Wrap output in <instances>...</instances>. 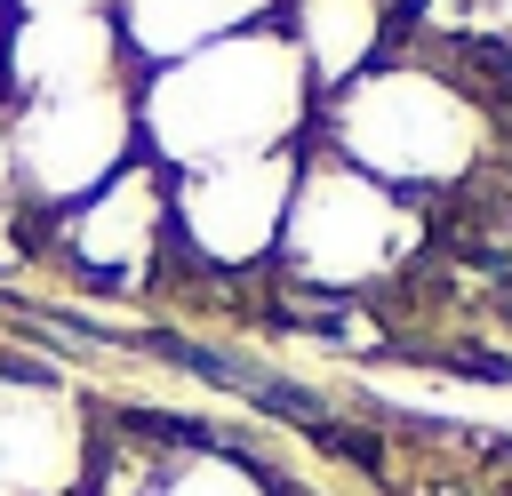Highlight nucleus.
<instances>
[{"label":"nucleus","mask_w":512,"mask_h":496,"mask_svg":"<svg viewBox=\"0 0 512 496\" xmlns=\"http://www.w3.org/2000/svg\"><path fill=\"white\" fill-rule=\"evenodd\" d=\"M312 112H320L312 72L280 24L176 56L160 72H136V136H144V160L168 176L288 152V144H304Z\"/></svg>","instance_id":"f257e3e1"},{"label":"nucleus","mask_w":512,"mask_h":496,"mask_svg":"<svg viewBox=\"0 0 512 496\" xmlns=\"http://www.w3.org/2000/svg\"><path fill=\"white\" fill-rule=\"evenodd\" d=\"M312 144H328L336 160H352L360 176L392 184V192H440L464 184L480 168L488 144V104H472L456 80H440L416 56H376L368 72H352L336 96H320L312 112Z\"/></svg>","instance_id":"f03ea898"},{"label":"nucleus","mask_w":512,"mask_h":496,"mask_svg":"<svg viewBox=\"0 0 512 496\" xmlns=\"http://www.w3.org/2000/svg\"><path fill=\"white\" fill-rule=\"evenodd\" d=\"M416 248H424V200L360 176L352 160H336L312 136L296 144V192H288V224L272 248V272L288 288L352 296V288L408 272Z\"/></svg>","instance_id":"7ed1b4c3"},{"label":"nucleus","mask_w":512,"mask_h":496,"mask_svg":"<svg viewBox=\"0 0 512 496\" xmlns=\"http://www.w3.org/2000/svg\"><path fill=\"white\" fill-rule=\"evenodd\" d=\"M8 128H16V192H24L32 216H56V208L88 200V192L112 184L128 160H144L136 80H104V88L8 104Z\"/></svg>","instance_id":"20e7f679"},{"label":"nucleus","mask_w":512,"mask_h":496,"mask_svg":"<svg viewBox=\"0 0 512 496\" xmlns=\"http://www.w3.org/2000/svg\"><path fill=\"white\" fill-rule=\"evenodd\" d=\"M288 192H296V144L288 152H256V160H216V168H184L168 176V240L176 264L200 280H240L264 272L288 224Z\"/></svg>","instance_id":"39448f33"},{"label":"nucleus","mask_w":512,"mask_h":496,"mask_svg":"<svg viewBox=\"0 0 512 496\" xmlns=\"http://www.w3.org/2000/svg\"><path fill=\"white\" fill-rule=\"evenodd\" d=\"M32 216V208H24ZM56 264H72L88 288L104 296H136L152 288L168 264H176V240H168V168L152 160H128L112 184H96L88 200L40 216Z\"/></svg>","instance_id":"423d86ee"},{"label":"nucleus","mask_w":512,"mask_h":496,"mask_svg":"<svg viewBox=\"0 0 512 496\" xmlns=\"http://www.w3.org/2000/svg\"><path fill=\"white\" fill-rule=\"evenodd\" d=\"M104 416L48 368L0 360V496H80Z\"/></svg>","instance_id":"0eeeda50"},{"label":"nucleus","mask_w":512,"mask_h":496,"mask_svg":"<svg viewBox=\"0 0 512 496\" xmlns=\"http://www.w3.org/2000/svg\"><path fill=\"white\" fill-rule=\"evenodd\" d=\"M136 80L112 16H0V104Z\"/></svg>","instance_id":"6e6552de"},{"label":"nucleus","mask_w":512,"mask_h":496,"mask_svg":"<svg viewBox=\"0 0 512 496\" xmlns=\"http://www.w3.org/2000/svg\"><path fill=\"white\" fill-rule=\"evenodd\" d=\"M112 24H120L128 64L136 72H160L176 56H200L216 40H240V32L280 24V0H112Z\"/></svg>","instance_id":"1a4fd4ad"},{"label":"nucleus","mask_w":512,"mask_h":496,"mask_svg":"<svg viewBox=\"0 0 512 496\" xmlns=\"http://www.w3.org/2000/svg\"><path fill=\"white\" fill-rule=\"evenodd\" d=\"M280 32L296 40L312 96H336L392 40V0H280Z\"/></svg>","instance_id":"9d476101"},{"label":"nucleus","mask_w":512,"mask_h":496,"mask_svg":"<svg viewBox=\"0 0 512 496\" xmlns=\"http://www.w3.org/2000/svg\"><path fill=\"white\" fill-rule=\"evenodd\" d=\"M144 496H280V488L256 472V456L200 448V456H160V472H152Z\"/></svg>","instance_id":"9b49d317"},{"label":"nucleus","mask_w":512,"mask_h":496,"mask_svg":"<svg viewBox=\"0 0 512 496\" xmlns=\"http://www.w3.org/2000/svg\"><path fill=\"white\" fill-rule=\"evenodd\" d=\"M8 208H24V192H16V128H8V104H0V216Z\"/></svg>","instance_id":"f8f14e48"},{"label":"nucleus","mask_w":512,"mask_h":496,"mask_svg":"<svg viewBox=\"0 0 512 496\" xmlns=\"http://www.w3.org/2000/svg\"><path fill=\"white\" fill-rule=\"evenodd\" d=\"M8 16H112V0H8Z\"/></svg>","instance_id":"ddd939ff"},{"label":"nucleus","mask_w":512,"mask_h":496,"mask_svg":"<svg viewBox=\"0 0 512 496\" xmlns=\"http://www.w3.org/2000/svg\"><path fill=\"white\" fill-rule=\"evenodd\" d=\"M0 16H8V0H0Z\"/></svg>","instance_id":"4468645a"}]
</instances>
